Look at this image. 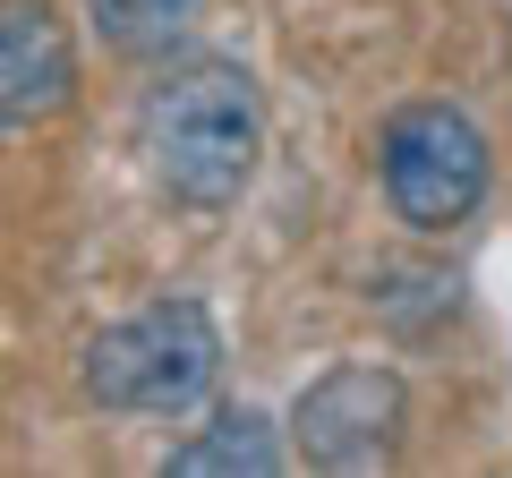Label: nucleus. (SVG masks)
I'll use <instances>...</instances> for the list:
<instances>
[{
	"mask_svg": "<svg viewBox=\"0 0 512 478\" xmlns=\"http://www.w3.org/2000/svg\"><path fill=\"white\" fill-rule=\"evenodd\" d=\"M376 180H384L393 222L436 239L453 222H470L478 197H487V137L453 103H402L376 137Z\"/></svg>",
	"mask_w": 512,
	"mask_h": 478,
	"instance_id": "7ed1b4c3",
	"label": "nucleus"
},
{
	"mask_svg": "<svg viewBox=\"0 0 512 478\" xmlns=\"http://www.w3.org/2000/svg\"><path fill=\"white\" fill-rule=\"evenodd\" d=\"M222 376V333L197 299H154L86 342V393L128 419H180L214 393Z\"/></svg>",
	"mask_w": 512,
	"mask_h": 478,
	"instance_id": "f03ea898",
	"label": "nucleus"
},
{
	"mask_svg": "<svg viewBox=\"0 0 512 478\" xmlns=\"http://www.w3.org/2000/svg\"><path fill=\"white\" fill-rule=\"evenodd\" d=\"M402 376L376 368V359H350V368H325L308 393H299V453L316 470H367V461L393 453L402 436Z\"/></svg>",
	"mask_w": 512,
	"mask_h": 478,
	"instance_id": "20e7f679",
	"label": "nucleus"
},
{
	"mask_svg": "<svg viewBox=\"0 0 512 478\" xmlns=\"http://www.w3.org/2000/svg\"><path fill=\"white\" fill-rule=\"evenodd\" d=\"M188 9H197V0H86L94 35H103L111 52H163L188 26Z\"/></svg>",
	"mask_w": 512,
	"mask_h": 478,
	"instance_id": "0eeeda50",
	"label": "nucleus"
},
{
	"mask_svg": "<svg viewBox=\"0 0 512 478\" xmlns=\"http://www.w3.org/2000/svg\"><path fill=\"white\" fill-rule=\"evenodd\" d=\"M137 154H146V180L171 205L222 214L256 180V154H265V94H256V77L214 52L171 60L146 86V103H137Z\"/></svg>",
	"mask_w": 512,
	"mask_h": 478,
	"instance_id": "f257e3e1",
	"label": "nucleus"
},
{
	"mask_svg": "<svg viewBox=\"0 0 512 478\" xmlns=\"http://www.w3.org/2000/svg\"><path fill=\"white\" fill-rule=\"evenodd\" d=\"M69 43H60V18L43 0H9V18H0V111H9V129H35L69 103Z\"/></svg>",
	"mask_w": 512,
	"mask_h": 478,
	"instance_id": "39448f33",
	"label": "nucleus"
},
{
	"mask_svg": "<svg viewBox=\"0 0 512 478\" xmlns=\"http://www.w3.org/2000/svg\"><path fill=\"white\" fill-rule=\"evenodd\" d=\"M171 478H274L282 470V436L265 410H222L214 427H197L188 444H171L163 461Z\"/></svg>",
	"mask_w": 512,
	"mask_h": 478,
	"instance_id": "423d86ee",
	"label": "nucleus"
}]
</instances>
